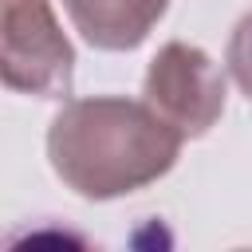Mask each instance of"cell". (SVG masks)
I'll return each instance as SVG.
<instances>
[{
    "instance_id": "5b68a950",
    "label": "cell",
    "mask_w": 252,
    "mask_h": 252,
    "mask_svg": "<svg viewBox=\"0 0 252 252\" xmlns=\"http://www.w3.org/2000/svg\"><path fill=\"white\" fill-rule=\"evenodd\" d=\"M224 67L232 75V83L244 91V98L252 102V12H244L228 35V47H224Z\"/></svg>"
},
{
    "instance_id": "6da1fadb",
    "label": "cell",
    "mask_w": 252,
    "mask_h": 252,
    "mask_svg": "<svg viewBox=\"0 0 252 252\" xmlns=\"http://www.w3.org/2000/svg\"><path fill=\"white\" fill-rule=\"evenodd\" d=\"M181 134L142 98L91 94L71 98L47 126V161L55 177L87 197L114 201L138 193L177 165Z\"/></svg>"
},
{
    "instance_id": "277c9868",
    "label": "cell",
    "mask_w": 252,
    "mask_h": 252,
    "mask_svg": "<svg viewBox=\"0 0 252 252\" xmlns=\"http://www.w3.org/2000/svg\"><path fill=\"white\" fill-rule=\"evenodd\" d=\"M75 32L98 51H134L165 16L169 0H63Z\"/></svg>"
},
{
    "instance_id": "3957f363",
    "label": "cell",
    "mask_w": 252,
    "mask_h": 252,
    "mask_svg": "<svg viewBox=\"0 0 252 252\" xmlns=\"http://www.w3.org/2000/svg\"><path fill=\"white\" fill-rule=\"evenodd\" d=\"M142 98L181 138H205L224 114L228 83L209 51L185 39H169L146 67Z\"/></svg>"
},
{
    "instance_id": "7a4b0ae2",
    "label": "cell",
    "mask_w": 252,
    "mask_h": 252,
    "mask_svg": "<svg viewBox=\"0 0 252 252\" xmlns=\"http://www.w3.org/2000/svg\"><path fill=\"white\" fill-rule=\"evenodd\" d=\"M0 79L16 94H71L75 47L63 35L51 0H0Z\"/></svg>"
}]
</instances>
